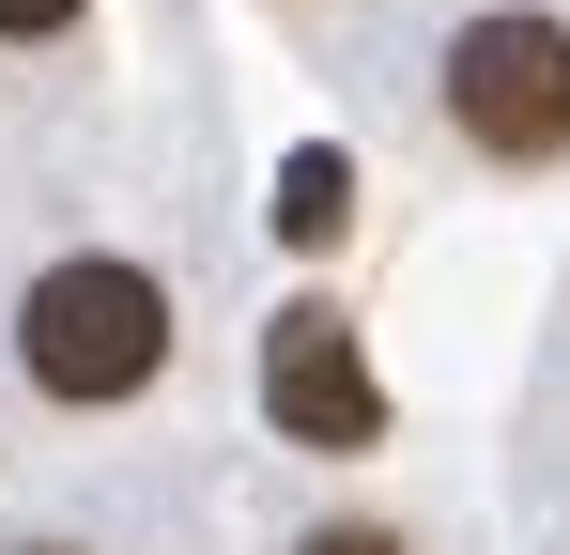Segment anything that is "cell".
<instances>
[{"mask_svg": "<svg viewBox=\"0 0 570 555\" xmlns=\"http://www.w3.org/2000/svg\"><path fill=\"white\" fill-rule=\"evenodd\" d=\"M0 370L47 417H139L186 370V293L139 247H47L16 278V309H0Z\"/></svg>", "mask_w": 570, "mask_h": 555, "instance_id": "obj_1", "label": "cell"}, {"mask_svg": "<svg viewBox=\"0 0 570 555\" xmlns=\"http://www.w3.org/2000/svg\"><path fill=\"white\" fill-rule=\"evenodd\" d=\"M432 139L478 185H556L570 171V16L556 0H478L432 47Z\"/></svg>", "mask_w": 570, "mask_h": 555, "instance_id": "obj_2", "label": "cell"}, {"mask_svg": "<svg viewBox=\"0 0 570 555\" xmlns=\"http://www.w3.org/2000/svg\"><path fill=\"white\" fill-rule=\"evenodd\" d=\"M263 417H278V448H308V463H371L385 432H401L340 293H293L278 324H263Z\"/></svg>", "mask_w": 570, "mask_h": 555, "instance_id": "obj_3", "label": "cell"}, {"mask_svg": "<svg viewBox=\"0 0 570 555\" xmlns=\"http://www.w3.org/2000/svg\"><path fill=\"white\" fill-rule=\"evenodd\" d=\"M340 232H355V155H340V139H293V155H278V247L324 263Z\"/></svg>", "mask_w": 570, "mask_h": 555, "instance_id": "obj_4", "label": "cell"}, {"mask_svg": "<svg viewBox=\"0 0 570 555\" xmlns=\"http://www.w3.org/2000/svg\"><path fill=\"white\" fill-rule=\"evenodd\" d=\"M278 555H448V541H432V509H401V494H340V509H308Z\"/></svg>", "mask_w": 570, "mask_h": 555, "instance_id": "obj_5", "label": "cell"}, {"mask_svg": "<svg viewBox=\"0 0 570 555\" xmlns=\"http://www.w3.org/2000/svg\"><path fill=\"white\" fill-rule=\"evenodd\" d=\"M78 16H94V0H0V47H62Z\"/></svg>", "mask_w": 570, "mask_h": 555, "instance_id": "obj_6", "label": "cell"}, {"mask_svg": "<svg viewBox=\"0 0 570 555\" xmlns=\"http://www.w3.org/2000/svg\"><path fill=\"white\" fill-rule=\"evenodd\" d=\"M16 555H94V541H16Z\"/></svg>", "mask_w": 570, "mask_h": 555, "instance_id": "obj_7", "label": "cell"}, {"mask_svg": "<svg viewBox=\"0 0 570 555\" xmlns=\"http://www.w3.org/2000/svg\"><path fill=\"white\" fill-rule=\"evenodd\" d=\"M278 16H308V0H278Z\"/></svg>", "mask_w": 570, "mask_h": 555, "instance_id": "obj_8", "label": "cell"}]
</instances>
